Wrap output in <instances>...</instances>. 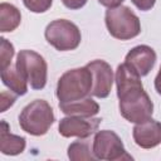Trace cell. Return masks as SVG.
<instances>
[{
    "instance_id": "16",
    "label": "cell",
    "mask_w": 161,
    "mask_h": 161,
    "mask_svg": "<svg viewBox=\"0 0 161 161\" xmlns=\"http://www.w3.org/2000/svg\"><path fill=\"white\" fill-rule=\"evenodd\" d=\"M68 157L72 161H83V160H97L93 153V145L87 138H79L68 146Z\"/></svg>"
},
{
    "instance_id": "10",
    "label": "cell",
    "mask_w": 161,
    "mask_h": 161,
    "mask_svg": "<svg viewBox=\"0 0 161 161\" xmlns=\"http://www.w3.org/2000/svg\"><path fill=\"white\" fill-rule=\"evenodd\" d=\"M156 52L148 45H137L132 48L125 58V64L140 77L147 75L156 63Z\"/></svg>"
},
{
    "instance_id": "19",
    "label": "cell",
    "mask_w": 161,
    "mask_h": 161,
    "mask_svg": "<svg viewBox=\"0 0 161 161\" xmlns=\"http://www.w3.org/2000/svg\"><path fill=\"white\" fill-rule=\"evenodd\" d=\"M16 94L15 93H8V92H3L1 93V111L0 112H5L10 106H13L16 101Z\"/></svg>"
},
{
    "instance_id": "1",
    "label": "cell",
    "mask_w": 161,
    "mask_h": 161,
    "mask_svg": "<svg viewBox=\"0 0 161 161\" xmlns=\"http://www.w3.org/2000/svg\"><path fill=\"white\" fill-rule=\"evenodd\" d=\"M114 80L121 116L132 123H141L151 118L153 103L143 89L141 77L123 63L117 67Z\"/></svg>"
},
{
    "instance_id": "21",
    "label": "cell",
    "mask_w": 161,
    "mask_h": 161,
    "mask_svg": "<svg viewBox=\"0 0 161 161\" xmlns=\"http://www.w3.org/2000/svg\"><path fill=\"white\" fill-rule=\"evenodd\" d=\"M63 5L70 10H78L87 4V0H62Z\"/></svg>"
},
{
    "instance_id": "15",
    "label": "cell",
    "mask_w": 161,
    "mask_h": 161,
    "mask_svg": "<svg viewBox=\"0 0 161 161\" xmlns=\"http://www.w3.org/2000/svg\"><path fill=\"white\" fill-rule=\"evenodd\" d=\"M21 21L20 10L9 3L0 4V31L8 33L15 30Z\"/></svg>"
},
{
    "instance_id": "2",
    "label": "cell",
    "mask_w": 161,
    "mask_h": 161,
    "mask_svg": "<svg viewBox=\"0 0 161 161\" xmlns=\"http://www.w3.org/2000/svg\"><path fill=\"white\" fill-rule=\"evenodd\" d=\"M93 86V77L87 67L69 69L60 75L57 84L59 102H73L88 97Z\"/></svg>"
},
{
    "instance_id": "4",
    "label": "cell",
    "mask_w": 161,
    "mask_h": 161,
    "mask_svg": "<svg viewBox=\"0 0 161 161\" xmlns=\"http://www.w3.org/2000/svg\"><path fill=\"white\" fill-rule=\"evenodd\" d=\"M104 21L111 36L119 40H130L141 33V23L138 16L125 5L108 8L106 10Z\"/></svg>"
},
{
    "instance_id": "13",
    "label": "cell",
    "mask_w": 161,
    "mask_h": 161,
    "mask_svg": "<svg viewBox=\"0 0 161 161\" xmlns=\"http://www.w3.org/2000/svg\"><path fill=\"white\" fill-rule=\"evenodd\" d=\"M59 109L67 116L93 117L99 112V104L91 97L73 102H59Z\"/></svg>"
},
{
    "instance_id": "8",
    "label": "cell",
    "mask_w": 161,
    "mask_h": 161,
    "mask_svg": "<svg viewBox=\"0 0 161 161\" xmlns=\"http://www.w3.org/2000/svg\"><path fill=\"white\" fill-rule=\"evenodd\" d=\"M102 118L68 116L59 121L58 131L63 137L87 138L98 131Z\"/></svg>"
},
{
    "instance_id": "9",
    "label": "cell",
    "mask_w": 161,
    "mask_h": 161,
    "mask_svg": "<svg viewBox=\"0 0 161 161\" xmlns=\"http://www.w3.org/2000/svg\"><path fill=\"white\" fill-rule=\"evenodd\" d=\"M93 77V86L91 94L97 98H107L111 93L112 86H113V70L111 65L102 60V59H94L89 62L86 65Z\"/></svg>"
},
{
    "instance_id": "20",
    "label": "cell",
    "mask_w": 161,
    "mask_h": 161,
    "mask_svg": "<svg viewBox=\"0 0 161 161\" xmlns=\"http://www.w3.org/2000/svg\"><path fill=\"white\" fill-rule=\"evenodd\" d=\"M131 1L141 11L151 10L155 6V3H156V0H131Z\"/></svg>"
},
{
    "instance_id": "12",
    "label": "cell",
    "mask_w": 161,
    "mask_h": 161,
    "mask_svg": "<svg viewBox=\"0 0 161 161\" xmlns=\"http://www.w3.org/2000/svg\"><path fill=\"white\" fill-rule=\"evenodd\" d=\"M26 140L23 136H18L10 132V127L6 121L0 123V151L8 156H15L25 150Z\"/></svg>"
},
{
    "instance_id": "6",
    "label": "cell",
    "mask_w": 161,
    "mask_h": 161,
    "mask_svg": "<svg viewBox=\"0 0 161 161\" xmlns=\"http://www.w3.org/2000/svg\"><path fill=\"white\" fill-rule=\"evenodd\" d=\"M47 42L59 52L74 50L79 47L82 34L79 28L67 19L50 21L44 31Z\"/></svg>"
},
{
    "instance_id": "23",
    "label": "cell",
    "mask_w": 161,
    "mask_h": 161,
    "mask_svg": "<svg viewBox=\"0 0 161 161\" xmlns=\"http://www.w3.org/2000/svg\"><path fill=\"white\" fill-rule=\"evenodd\" d=\"M155 89L161 96V67H160V70H158V73L155 78Z\"/></svg>"
},
{
    "instance_id": "22",
    "label": "cell",
    "mask_w": 161,
    "mask_h": 161,
    "mask_svg": "<svg viewBox=\"0 0 161 161\" xmlns=\"http://www.w3.org/2000/svg\"><path fill=\"white\" fill-rule=\"evenodd\" d=\"M125 0H98V3L106 8H116L119 6Z\"/></svg>"
},
{
    "instance_id": "14",
    "label": "cell",
    "mask_w": 161,
    "mask_h": 161,
    "mask_svg": "<svg viewBox=\"0 0 161 161\" xmlns=\"http://www.w3.org/2000/svg\"><path fill=\"white\" fill-rule=\"evenodd\" d=\"M1 80L4 86H6L10 92L15 93L16 96H24L28 92V82L24 79V77L19 73L15 65H9L4 69H1Z\"/></svg>"
},
{
    "instance_id": "7",
    "label": "cell",
    "mask_w": 161,
    "mask_h": 161,
    "mask_svg": "<svg viewBox=\"0 0 161 161\" xmlns=\"http://www.w3.org/2000/svg\"><path fill=\"white\" fill-rule=\"evenodd\" d=\"M93 153L97 160L104 161H122L132 160V156L127 153L123 142L114 131L102 130L94 133L93 138Z\"/></svg>"
},
{
    "instance_id": "17",
    "label": "cell",
    "mask_w": 161,
    "mask_h": 161,
    "mask_svg": "<svg viewBox=\"0 0 161 161\" xmlns=\"http://www.w3.org/2000/svg\"><path fill=\"white\" fill-rule=\"evenodd\" d=\"M1 42V45H0V65H1V69L9 67L11 64V59L14 57V45L8 42V39L5 38H1L0 39Z\"/></svg>"
},
{
    "instance_id": "18",
    "label": "cell",
    "mask_w": 161,
    "mask_h": 161,
    "mask_svg": "<svg viewBox=\"0 0 161 161\" xmlns=\"http://www.w3.org/2000/svg\"><path fill=\"white\" fill-rule=\"evenodd\" d=\"M23 4L31 13L40 14V13H45L47 10L50 9L53 0H23Z\"/></svg>"
},
{
    "instance_id": "3",
    "label": "cell",
    "mask_w": 161,
    "mask_h": 161,
    "mask_svg": "<svg viewBox=\"0 0 161 161\" xmlns=\"http://www.w3.org/2000/svg\"><path fill=\"white\" fill-rule=\"evenodd\" d=\"M55 116L50 104L44 99H34L28 103L19 114V125L31 136H43L54 123Z\"/></svg>"
},
{
    "instance_id": "5",
    "label": "cell",
    "mask_w": 161,
    "mask_h": 161,
    "mask_svg": "<svg viewBox=\"0 0 161 161\" xmlns=\"http://www.w3.org/2000/svg\"><path fill=\"white\" fill-rule=\"evenodd\" d=\"M15 67L33 89L39 91L45 87L48 65L39 53L29 49L20 50L16 55Z\"/></svg>"
},
{
    "instance_id": "11",
    "label": "cell",
    "mask_w": 161,
    "mask_h": 161,
    "mask_svg": "<svg viewBox=\"0 0 161 161\" xmlns=\"http://www.w3.org/2000/svg\"><path fill=\"white\" fill-rule=\"evenodd\" d=\"M135 143L141 148H153L161 143V122L148 118L141 123H136L132 130Z\"/></svg>"
}]
</instances>
